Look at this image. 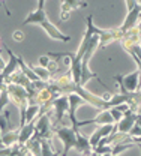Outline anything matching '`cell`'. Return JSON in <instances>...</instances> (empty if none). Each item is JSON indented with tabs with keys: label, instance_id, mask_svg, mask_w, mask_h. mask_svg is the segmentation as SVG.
<instances>
[{
	"label": "cell",
	"instance_id": "5bb4252c",
	"mask_svg": "<svg viewBox=\"0 0 141 156\" xmlns=\"http://www.w3.org/2000/svg\"><path fill=\"white\" fill-rule=\"evenodd\" d=\"M32 69H33V72L38 75L39 80L42 81H51V78H53V74L47 69V68H42V66H32Z\"/></svg>",
	"mask_w": 141,
	"mask_h": 156
},
{
	"label": "cell",
	"instance_id": "9a60e30c",
	"mask_svg": "<svg viewBox=\"0 0 141 156\" xmlns=\"http://www.w3.org/2000/svg\"><path fill=\"white\" fill-rule=\"evenodd\" d=\"M56 150L53 147V141L48 140H42L41 141V156H54Z\"/></svg>",
	"mask_w": 141,
	"mask_h": 156
},
{
	"label": "cell",
	"instance_id": "6da1fadb",
	"mask_svg": "<svg viewBox=\"0 0 141 156\" xmlns=\"http://www.w3.org/2000/svg\"><path fill=\"white\" fill-rule=\"evenodd\" d=\"M44 5H45V0H39V2H38V8L27 15V18L23 21V26H27V24H39L41 27L45 30V33L51 39L59 41V42H69V41H71V36L62 33L60 30L48 20V15H47V12H45Z\"/></svg>",
	"mask_w": 141,
	"mask_h": 156
},
{
	"label": "cell",
	"instance_id": "277c9868",
	"mask_svg": "<svg viewBox=\"0 0 141 156\" xmlns=\"http://www.w3.org/2000/svg\"><path fill=\"white\" fill-rule=\"evenodd\" d=\"M3 48H5V51L9 54V60L6 62V66H5V69L0 72V83H6L11 75L14 74V72H17L18 71V62H17V54H14V51L8 47V45H3Z\"/></svg>",
	"mask_w": 141,
	"mask_h": 156
},
{
	"label": "cell",
	"instance_id": "484cf974",
	"mask_svg": "<svg viewBox=\"0 0 141 156\" xmlns=\"http://www.w3.org/2000/svg\"><path fill=\"white\" fill-rule=\"evenodd\" d=\"M138 116H140V114H138Z\"/></svg>",
	"mask_w": 141,
	"mask_h": 156
},
{
	"label": "cell",
	"instance_id": "ac0fdd59",
	"mask_svg": "<svg viewBox=\"0 0 141 156\" xmlns=\"http://www.w3.org/2000/svg\"><path fill=\"white\" fill-rule=\"evenodd\" d=\"M12 38H14V41H17V42H23V39H24V33H23L21 30H17V32H14Z\"/></svg>",
	"mask_w": 141,
	"mask_h": 156
},
{
	"label": "cell",
	"instance_id": "7402d4cb",
	"mask_svg": "<svg viewBox=\"0 0 141 156\" xmlns=\"http://www.w3.org/2000/svg\"><path fill=\"white\" fill-rule=\"evenodd\" d=\"M138 3H140V20H141V0H138Z\"/></svg>",
	"mask_w": 141,
	"mask_h": 156
},
{
	"label": "cell",
	"instance_id": "603a6c76",
	"mask_svg": "<svg viewBox=\"0 0 141 156\" xmlns=\"http://www.w3.org/2000/svg\"><path fill=\"white\" fill-rule=\"evenodd\" d=\"M26 156H35V155H32V153H30V152H29V153H27V155Z\"/></svg>",
	"mask_w": 141,
	"mask_h": 156
},
{
	"label": "cell",
	"instance_id": "cb8c5ba5",
	"mask_svg": "<svg viewBox=\"0 0 141 156\" xmlns=\"http://www.w3.org/2000/svg\"><path fill=\"white\" fill-rule=\"evenodd\" d=\"M137 146H138V147H140V150H141V144H137Z\"/></svg>",
	"mask_w": 141,
	"mask_h": 156
},
{
	"label": "cell",
	"instance_id": "30bf717a",
	"mask_svg": "<svg viewBox=\"0 0 141 156\" xmlns=\"http://www.w3.org/2000/svg\"><path fill=\"white\" fill-rule=\"evenodd\" d=\"M17 62H18V69H20L21 72L26 75V77L29 78L32 83H35V81H39V78H38V75L33 72V69H32V66L30 65H27L24 60H23V57L21 56H17Z\"/></svg>",
	"mask_w": 141,
	"mask_h": 156
},
{
	"label": "cell",
	"instance_id": "ba28073f",
	"mask_svg": "<svg viewBox=\"0 0 141 156\" xmlns=\"http://www.w3.org/2000/svg\"><path fill=\"white\" fill-rule=\"evenodd\" d=\"M89 3L87 2H78V0H65L62 2V6H60V18L62 21H66L69 14L74 11V9H78V8H86Z\"/></svg>",
	"mask_w": 141,
	"mask_h": 156
},
{
	"label": "cell",
	"instance_id": "4fadbf2b",
	"mask_svg": "<svg viewBox=\"0 0 141 156\" xmlns=\"http://www.w3.org/2000/svg\"><path fill=\"white\" fill-rule=\"evenodd\" d=\"M39 110H41V107L39 105H36V104H33V105H29V107H27V111H26V125L38 120Z\"/></svg>",
	"mask_w": 141,
	"mask_h": 156
},
{
	"label": "cell",
	"instance_id": "44dd1931",
	"mask_svg": "<svg viewBox=\"0 0 141 156\" xmlns=\"http://www.w3.org/2000/svg\"><path fill=\"white\" fill-rule=\"evenodd\" d=\"M137 69L140 71V74H141V62H140V63H137Z\"/></svg>",
	"mask_w": 141,
	"mask_h": 156
},
{
	"label": "cell",
	"instance_id": "ffe728a7",
	"mask_svg": "<svg viewBox=\"0 0 141 156\" xmlns=\"http://www.w3.org/2000/svg\"><path fill=\"white\" fill-rule=\"evenodd\" d=\"M137 30L140 32V35H141V20L138 21V24H137Z\"/></svg>",
	"mask_w": 141,
	"mask_h": 156
},
{
	"label": "cell",
	"instance_id": "7a4b0ae2",
	"mask_svg": "<svg viewBox=\"0 0 141 156\" xmlns=\"http://www.w3.org/2000/svg\"><path fill=\"white\" fill-rule=\"evenodd\" d=\"M53 132L63 143V152L60 156H68L71 149H75V146H77V136H75L74 129L71 128V125H65V122H63L57 126H53Z\"/></svg>",
	"mask_w": 141,
	"mask_h": 156
},
{
	"label": "cell",
	"instance_id": "e0dca14e",
	"mask_svg": "<svg viewBox=\"0 0 141 156\" xmlns=\"http://www.w3.org/2000/svg\"><path fill=\"white\" fill-rule=\"evenodd\" d=\"M38 62H39V66H42V68H47V69H48V66H50V63H51V58L45 54V56H41V57L38 58Z\"/></svg>",
	"mask_w": 141,
	"mask_h": 156
},
{
	"label": "cell",
	"instance_id": "3957f363",
	"mask_svg": "<svg viewBox=\"0 0 141 156\" xmlns=\"http://www.w3.org/2000/svg\"><path fill=\"white\" fill-rule=\"evenodd\" d=\"M114 80H116V83H117L120 87L125 89L126 93H134V92L138 90V86H140V71L135 69L134 72H131V74H128V75H125V77L116 75Z\"/></svg>",
	"mask_w": 141,
	"mask_h": 156
},
{
	"label": "cell",
	"instance_id": "5b68a950",
	"mask_svg": "<svg viewBox=\"0 0 141 156\" xmlns=\"http://www.w3.org/2000/svg\"><path fill=\"white\" fill-rule=\"evenodd\" d=\"M114 126H116V125H101V126H98V128L95 129V132L89 136V143H90L92 150L98 147V144H99L101 140L107 138L108 135H111V134L114 132Z\"/></svg>",
	"mask_w": 141,
	"mask_h": 156
},
{
	"label": "cell",
	"instance_id": "d6986e66",
	"mask_svg": "<svg viewBox=\"0 0 141 156\" xmlns=\"http://www.w3.org/2000/svg\"><path fill=\"white\" fill-rule=\"evenodd\" d=\"M5 66H6V62H5V60L2 58V56H0V72L5 69Z\"/></svg>",
	"mask_w": 141,
	"mask_h": 156
},
{
	"label": "cell",
	"instance_id": "52a82bcc",
	"mask_svg": "<svg viewBox=\"0 0 141 156\" xmlns=\"http://www.w3.org/2000/svg\"><path fill=\"white\" fill-rule=\"evenodd\" d=\"M138 21H140V3H138L134 9L128 11L126 18H125V21H123V24L119 27V30H120L122 33H126V32L135 29L137 24H138Z\"/></svg>",
	"mask_w": 141,
	"mask_h": 156
},
{
	"label": "cell",
	"instance_id": "8fae6325",
	"mask_svg": "<svg viewBox=\"0 0 141 156\" xmlns=\"http://www.w3.org/2000/svg\"><path fill=\"white\" fill-rule=\"evenodd\" d=\"M18 135H20V131L18 128L17 129H12L9 132H6L5 135H2V143L5 147H14L18 144Z\"/></svg>",
	"mask_w": 141,
	"mask_h": 156
},
{
	"label": "cell",
	"instance_id": "2e32d148",
	"mask_svg": "<svg viewBox=\"0 0 141 156\" xmlns=\"http://www.w3.org/2000/svg\"><path fill=\"white\" fill-rule=\"evenodd\" d=\"M11 105V98H9V93H8V90H6V86L2 89V92H0V114L3 113V110L6 108V107H9Z\"/></svg>",
	"mask_w": 141,
	"mask_h": 156
},
{
	"label": "cell",
	"instance_id": "7c38bea8",
	"mask_svg": "<svg viewBox=\"0 0 141 156\" xmlns=\"http://www.w3.org/2000/svg\"><path fill=\"white\" fill-rule=\"evenodd\" d=\"M77 136V146H75V150L78 153H86V152H92V147H90V143H89V138L86 135H81L80 134H75Z\"/></svg>",
	"mask_w": 141,
	"mask_h": 156
},
{
	"label": "cell",
	"instance_id": "9c48e42d",
	"mask_svg": "<svg viewBox=\"0 0 141 156\" xmlns=\"http://www.w3.org/2000/svg\"><path fill=\"white\" fill-rule=\"evenodd\" d=\"M35 125L36 122H32V123H27L26 126L20 128V135H18V144L20 146H26V143L33 136V132H35Z\"/></svg>",
	"mask_w": 141,
	"mask_h": 156
},
{
	"label": "cell",
	"instance_id": "8992f818",
	"mask_svg": "<svg viewBox=\"0 0 141 156\" xmlns=\"http://www.w3.org/2000/svg\"><path fill=\"white\" fill-rule=\"evenodd\" d=\"M137 120H138V114H135L131 110H128V111H125L123 119H122L119 123H116L114 129L117 132H122V134H129L131 129L134 128V125L137 123Z\"/></svg>",
	"mask_w": 141,
	"mask_h": 156
},
{
	"label": "cell",
	"instance_id": "d4e9b609",
	"mask_svg": "<svg viewBox=\"0 0 141 156\" xmlns=\"http://www.w3.org/2000/svg\"><path fill=\"white\" fill-rule=\"evenodd\" d=\"M0 45H2V39H0Z\"/></svg>",
	"mask_w": 141,
	"mask_h": 156
}]
</instances>
